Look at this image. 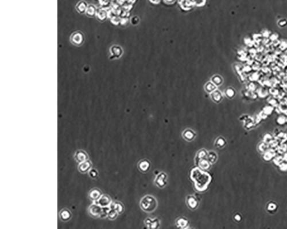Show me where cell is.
Returning <instances> with one entry per match:
<instances>
[{
	"instance_id": "44dd1931",
	"label": "cell",
	"mask_w": 287,
	"mask_h": 229,
	"mask_svg": "<svg viewBox=\"0 0 287 229\" xmlns=\"http://www.w3.org/2000/svg\"><path fill=\"white\" fill-rule=\"evenodd\" d=\"M227 145V142L225 138L222 137H218L214 143V145L217 148H223Z\"/></svg>"
},
{
	"instance_id": "8d00e7d4",
	"label": "cell",
	"mask_w": 287,
	"mask_h": 229,
	"mask_svg": "<svg viewBox=\"0 0 287 229\" xmlns=\"http://www.w3.org/2000/svg\"><path fill=\"white\" fill-rule=\"evenodd\" d=\"M279 167L281 171H287V163H284L283 162L282 163H281L279 166Z\"/></svg>"
},
{
	"instance_id": "e0dca14e",
	"label": "cell",
	"mask_w": 287,
	"mask_h": 229,
	"mask_svg": "<svg viewBox=\"0 0 287 229\" xmlns=\"http://www.w3.org/2000/svg\"><path fill=\"white\" fill-rule=\"evenodd\" d=\"M208 152H209V151H207L206 149H204V148H202V149L199 150L198 151V153H196V156H195V164H196L199 160H202V159H207V155H208Z\"/></svg>"
},
{
	"instance_id": "7bdbcfd3",
	"label": "cell",
	"mask_w": 287,
	"mask_h": 229,
	"mask_svg": "<svg viewBox=\"0 0 287 229\" xmlns=\"http://www.w3.org/2000/svg\"></svg>"
},
{
	"instance_id": "8992f818",
	"label": "cell",
	"mask_w": 287,
	"mask_h": 229,
	"mask_svg": "<svg viewBox=\"0 0 287 229\" xmlns=\"http://www.w3.org/2000/svg\"><path fill=\"white\" fill-rule=\"evenodd\" d=\"M71 41L75 46H81L85 41L83 34L80 32H76L71 36Z\"/></svg>"
},
{
	"instance_id": "d6986e66",
	"label": "cell",
	"mask_w": 287,
	"mask_h": 229,
	"mask_svg": "<svg viewBox=\"0 0 287 229\" xmlns=\"http://www.w3.org/2000/svg\"><path fill=\"white\" fill-rule=\"evenodd\" d=\"M196 165L202 170H209L211 167V164L207 159H203L199 160Z\"/></svg>"
},
{
	"instance_id": "b9f144b4",
	"label": "cell",
	"mask_w": 287,
	"mask_h": 229,
	"mask_svg": "<svg viewBox=\"0 0 287 229\" xmlns=\"http://www.w3.org/2000/svg\"><path fill=\"white\" fill-rule=\"evenodd\" d=\"M283 159H284V161H287V153H286L284 154V156H283Z\"/></svg>"
},
{
	"instance_id": "9a60e30c",
	"label": "cell",
	"mask_w": 287,
	"mask_h": 229,
	"mask_svg": "<svg viewBox=\"0 0 287 229\" xmlns=\"http://www.w3.org/2000/svg\"><path fill=\"white\" fill-rule=\"evenodd\" d=\"M176 225L180 229H187L189 226L188 220L184 217H180L176 220Z\"/></svg>"
},
{
	"instance_id": "5b68a950",
	"label": "cell",
	"mask_w": 287,
	"mask_h": 229,
	"mask_svg": "<svg viewBox=\"0 0 287 229\" xmlns=\"http://www.w3.org/2000/svg\"><path fill=\"white\" fill-rule=\"evenodd\" d=\"M186 201L187 206H188V207L190 210L193 211L196 210L199 205V200L194 195H188L186 197Z\"/></svg>"
},
{
	"instance_id": "4316f807",
	"label": "cell",
	"mask_w": 287,
	"mask_h": 229,
	"mask_svg": "<svg viewBox=\"0 0 287 229\" xmlns=\"http://www.w3.org/2000/svg\"><path fill=\"white\" fill-rule=\"evenodd\" d=\"M217 86L213 84L212 82L207 83L204 86V90L207 93H212L217 89Z\"/></svg>"
},
{
	"instance_id": "4fadbf2b",
	"label": "cell",
	"mask_w": 287,
	"mask_h": 229,
	"mask_svg": "<svg viewBox=\"0 0 287 229\" xmlns=\"http://www.w3.org/2000/svg\"><path fill=\"white\" fill-rule=\"evenodd\" d=\"M137 166L139 170L142 172L146 173L150 170L151 167V163L147 159H142L139 162Z\"/></svg>"
},
{
	"instance_id": "60d3db41",
	"label": "cell",
	"mask_w": 287,
	"mask_h": 229,
	"mask_svg": "<svg viewBox=\"0 0 287 229\" xmlns=\"http://www.w3.org/2000/svg\"><path fill=\"white\" fill-rule=\"evenodd\" d=\"M234 219L236 222H240L242 219V217L240 214H235L234 217Z\"/></svg>"
},
{
	"instance_id": "74e56055",
	"label": "cell",
	"mask_w": 287,
	"mask_h": 229,
	"mask_svg": "<svg viewBox=\"0 0 287 229\" xmlns=\"http://www.w3.org/2000/svg\"><path fill=\"white\" fill-rule=\"evenodd\" d=\"M268 144H267V143H265L261 144V145H260V147H259V148H260V149L261 151H262V152H264V153H265V151H266L268 150Z\"/></svg>"
},
{
	"instance_id": "cb8c5ba5",
	"label": "cell",
	"mask_w": 287,
	"mask_h": 229,
	"mask_svg": "<svg viewBox=\"0 0 287 229\" xmlns=\"http://www.w3.org/2000/svg\"><path fill=\"white\" fill-rule=\"evenodd\" d=\"M118 215H119V214L116 210H115L114 209H112V208H110L108 215H107V217L109 220L114 221L118 217Z\"/></svg>"
},
{
	"instance_id": "ac0fdd59",
	"label": "cell",
	"mask_w": 287,
	"mask_h": 229,
	"mask_svg": "<svg viewBox=\"0 0 287 229\" xmlns=\"http://www.w3.org/2000/svg\"><path fill=\"white\" fill-rule=\"evenodd\" d=\"M211 98L215 103H219L223 99V95L221 92L216 90L211 93Z\"/></svg>"
},
{
	"instance_id": "3957f363",
	"label": "cell",
	"mask_w": 287,
	"mask_h": 229,
	"mask_svg": "<svg viewBox=\"0 0 287 229\" xmlns=\"http://www.w3.org/2000/svg\"><path fill=\"white\" fill-rule=\"evenodd\" d=\"M103 207H102L101 206L95 203L89 206L87 209V211L90 217L94 218H101L103 212Z\"/></svg>"
},
{
	"instance_id": "f546056e",
	"label": "cell",
	"mask_w": 287,
	"mask_h": 229,
	"mask_svg": "<svg viewBox=\"0 0 287 229\" xmlns=\"http://www.w3.org/2000/svg\"><path fill=\"white\" fill-rule=\"evenodd\" d=\"M95 13H96L95 7L92 4L88 5V7L87 8V10L86 12V15L90 17H93L94 15H95Z\"/></svg>"
},
{
	"instance_id": "484cf974",
	"label": "cell",
	"mask_w": 287,
	"mask_h": 229,
	"mask_svg": "<svg viewBox=\"0 0 287 229\" xmlns=\"http://www.w3.org/2000/svg\"><path fill=\"white\" fill-rule=\"evenodd\" d=\"M275 156V152L273 150H268L264 153V159L266 161L271 160Z\"/></svg>"
},
{
	"instance_id": "5bb4252c",
	"label": "cell",
	"mask_w": 287,
	"mask_h": 229,
	"mask_svg": "<svg viewBox=\"0 0 287 229\" xmlns=\"http://www.w3.org/2000/svg\"><path fill=\"white\" fill-rule=\"evenodd\" d=\"M59 218L63 222H68L72 218V213L68 208H63L61 210L59 213Z\"/></svg>"
},
{
	"instance_id": "7c38bea8",
	"label": "cell",
	"mask_w": 287,
	"mask_h": 229,
	"mask_svg": "<svg viewBox=\"0 0 287 229\" xmlns=\"http://www.w3.org/2000/svg\"><path fill=\"white\" fill-rule=\"evenodd\" d=\"M102 195V193L101 190L96 187L92 189L90 191H89L88 194L89 198L91 200L94 202H96L97 200H98L100 198Z\"/></svg>"
},
{
	"instance_id": "2e32d148",
	"label": "cell",
	"mask_w": 287,
	"mask_h": 229,
	"mask_svg": "<svg viewBox=\"0 0 287 229\" xmlns=\"http://www.w3.org/2000/svg\"><path fill=\"white\" fill-rule=\"evenodd\" d=\"M109 207H110V208H112V209H114V210H116L119 214L122 213L124 211V205L119 201L112 202L111 205L109 206Z\"/></svg>"
},
{
	"instance_id": "7a4b0ae2",
	"label": "cell",
	"mask_w": 287,
	"mask_h": 229,
	"mask_svg": "<svg viewBox=\"0 0 287 229\" xmlns=\"http://www.w3.org/2000/svg\"><path fill=\"white\" fill-rule=\"evenodd\" d=\"M140 206L141 208L144 211L151 213L155 211L158 206V203L155 197L151 195H147L141 199Z\"/></svg>"
},
{
	"instance_id": "d4e9b609",
	"label": "cell",
	"mask_w": 287,
	"mask_h": 229,
	"mask_svg": "<svg viewBox=\"0 0 287 229\" xmlns=\"http://www.w3.org/2000/svg\"><path fill=\"white\" fill-rule=\"evenodd\" d=\"M241 120H243L244 122V127L245 128V129H250L253 126L254 121L249 117L242 119Z\"/></svg>"
},
{
	"instance_id": "f35d334b",
	"label": "cell",
	"mask_w": 287,
	"mask_h": 229,
	"mask_svg": "<svg viewBox=\"0 0 287 229\" xmlns=\"http://www.w3.org/2000/svg\"><path fill=\"white\" fill-rule=\"evenodd\" d=\"M98 16L100 17V20H105L106 17V13L105 12H103V11H101L100 12V13H98Z\"/></svg>"
},
{
	"instance_id": "9c48e42d",
	"label": "cell",
	"mask_w": 287,
	"mask_h": 229,
	"mask_svg": "<svg viewBox=\"0 0 287 229\" xmlns=\"http://www.w3.org/2000/svg\"><path fill=\"white\" fill-rule=\"evenodd\" d=\"M93 164L90 160H86L82 163H80L78 166V171L82 174H85L92 168Z\"/></svg>"
},
{
	"instance_id": "d6a6232c",
	"label": "cell",
	"mask_w": 287,
	"mask_h": 229,
	"mask_svg": "<svg viewBox=\"0 0 287 229\" xmlns=\"http://www.w3.org/2000/svg\"><path fill=\"white\" fill-rule=\"evenodd\" d=\"M273 110V108L271 106H266L264 107L263 109V112L266 115H268V114H271Z\"/></svg>"
},
{
	"instance_id": "4dcf8cb0",
	"label": "cell",
	"mask_w": 287,
	"mask_h": 229,
	"mask_svg": "<svg viewBox=\"0 0 287 229\" xmlns=\"http://www.w3.org/2000/svg\"><path fill=\"white\" fill-rule=\"evenodd\" d=\"M89 176L91 178V179H95L98 177V172L95 168H91L89 171Z\"/></svg>"
},
{
	"instance_id": "ab89813d",
	"label": "cell",
	"mask_w": 287,
	"mask_h": 229,
	"mask_svg": "<svg viewBox=\"0 0 287 229\" xmlns=\"http://www.w3.org/2000/svg\"><path fill=\"white\" fill-rule=\"evenodd\" d=\"M287 23V20H281L279 21V25H280V26H285Z\"/></svg>"
},
{
	"instance_id": "8fae6325",
	"label": "cell",
	"mask_w": 287,
	"mask_h": 229,
	"mask_svg": "<svg viewBox=\"0 0 287 229\" xmlns=\"http://www.w3.org/2000/svg\"><path fill=\"white\" fill-rule=\"evenodd\" d=\"M196 133L191 128H186L182 132V137L187 142H192L196 138Z\"/></svg>"
},
{
	"instance_id": "f1b7e54d",
	"label": "cell",
	"mask_w": 287,
	"mask_h": 229,
	"mask_svg": "<svg viewBox=\"0 0 287 229\" xmlns=\"http://www.w3.org/2000/svg\"><path fill=\"white\" fill-rule=\"evenodd\" d=\"M225 94L227 98L231 99L235 97L236 92L233 88H228L225 90Z\"/></svg>"
},
{
	"instance_id": "d590c367",
	"label": "cell",
	"mask_w": 287,
	"mask_h": 229,
	"mask_svg": "<svg viewBox=\"0 0 287 229\" xmlns=\"http://www.w3.org/2000/svg\"><path fill=\"white\" fill-rule=\"evenodd\" d=\"M272 140H273L272 137L270 134H266L265 135L264 137V141L265 143L268 144V143H270Z\"/></svg>"
},
{
	"instance_id": "6da1fadb",
	"label": "cell",
	"mask_w": 287,
	"mask_h": 229,
	"mask_svg": "<svg viewBox=\"0 0 287 229\" xmlns=\"http://www.w3.org/2000/svg\"><path fill=\"white\" fill-rule=\"evenodd\" d=\"M190 177L194 182L195 189L199 192L206 191L212 180V178L209 174L202 171L199 167L192 169Z\"/></svg>"
},
{
	"instance_id": "e575fe53",
	"label": "cell",
	"mask_w": 287,
	"mask_h": 229,
	"mask_svg": "<svg viewBox=\"0 0 287 229\" xmlns=\"http://www.w3.org/2000/svg\"><path fill=\"white\" fill-rule=\"evenodd\" d=\"M283 158L281 157V156H279V157H276L274 159H273V161L274 163V164L277 166H279L280 164L281 163H282L283 162Z\"/></svg>"
},
{
	"instance_id": "83f0119b",
	"label": "cell",
	"mask_w": 287,
	"mask_h": 229,
	"mask_svg": "<svg viewBox=\"0 0 287 229\" xmlns=\"http://www.w3.org/2000/svg\"><path fill=\"white\" fill-rule=\"evenodd\" d=\"M211 82L216 86H220L223 83V79L219 75H215L212 77Z\"/></svg>"
},
{
	"instance_id": "836d02e7",
	"label": "cell",
	"mask_w": 287,
	"mask_h": 229,
	"mask_svg": "<svg viewBox=\"0 0 287 229\" xmlns=\"http://www.w3.org/2000/svg\"><path fill=\"white\" fill-rule=\"evenodd\" d=\"M277 121L280 125H283L287 122V118H286L284 116H281L277 118Z\"/></svg>"
},
{
	"instance_id": "52a82bcc",
	"label": "cell",
	"mask_w": 287,
	"mask_h": 229,
	"mask_svg": "<svg viewBox=\"0 0 287 229\" xmlns=\"http://www.w3.org/2000/svg\"><path fill=\"white\" fill-rule=\"evenodd\" d=\"M144 224L148 229H157L160 228V221L157 218H147L144 220Z\"/></svg>"
},
{
	"instance_id": "1f68e13d",
	"label": "cell",
	"mask_w": 287,
	"mask_h": 229,
	"mask_svg": "<svg viewBox=\"0 0 287 229\" xmlns=\"http://www.w3.org/2000/svg\"><path fill=\"white\" fill-rule=\"evenodd\" d=\"M277 207V205L275 203L271 202L268 205L267 209L270 211H274V210H276Z\"/></svg>"
},
{
	"instance_id": "ffe728a7",
	"label": "cell",
	"mask_w": 287,
	"mask_h": 229,
	"mask_svg": "<svg viewBox=\"0 0 287 229\" xmlns=\"http://www.w3.org/2000/svg\"><path fill=\"white\" fill-rule=\"evenodd\" d=\"M88 7L87 3L85 1H80L76 5V9L79 13H86L87 8Z\"/></svg>"
},
{
	"instance_id": "277c9868",
	"label": "cell",
	"mask_w": 287,
	"mask_h": 229,
	"mask_svg": "<svg viewBox=\"0 0 287 229\" xmlns=\"http://www.w3.org/2000/svg\"><path fill=\"white\" fill-rule=\"evenodd\" d=\"M154 183L156 186L160 188L163 189L165 187L168 183V175L164 172H159L154 180Z\"/></svg>"
},
{
	"instance_id": "30bf717a",
	"label": "cell",
	"mask_w": 287,
	"mask_h": 229,
	"mask_svg": "<svg viewBox=\"0 0 287 229\" xmlns=\"http://www.w3.org/2000/svg\"><path fill=\"white\" fill-rule=\"evenodd\" d=\"M111 202H112L111 199L108 195L102 194L100 198L95 202V203L98 204L102 207H107L108 206H110Z\"/></svg>"
},
{
	"instance_id": "7402d4cb",
	"label": "cell",
	"mask_w": 287,
	"mask_h": 229,
	"mask_svg": "<svg viewBox=\"0 0 287 229\" xmlns=\"http://www.w3.org/2000/svg\"><path fill=\"white\" fill-rule=\"evenodd\" d=\"M218 156L217 153L214 151H210L208 152V155L207 157V159L209 160L210 163L211 164L215 163L217 161Z\"/></svg>"
},
{
	"instance_id": "603a6c76",
	"label": "cell",
	"mask_w": 287,
	"mask_h": 229,
	"mask_svg": "<svg viewBox=\"0 0 287 229\" xmlns=\"http://www.w3.org/2000/svg\"><path fill=\"white\" fill-rule=\"evenodd\" d=\"M111 52L116 57H120L122 54V49L118 46H113L111 48Z\"/></svg>"
},
{
	"instance_id": "ba28073f",
	"label": "cell",
	"mask_w": 287,
	"mask_h": 229,
	"mask_svg": "<svg viewBox=\"0 0 287 229\" xmlns=\"http://www.w3.org/2000/svg\"><path fill=\"white\" fill-rule=\"evenodd\" d=\"M74 158L75 160L79 163L85 161L86 160H89V156L87 153L82 150H78L76 151V152L74 153Z\"/></svg>"
}]
</instances>
